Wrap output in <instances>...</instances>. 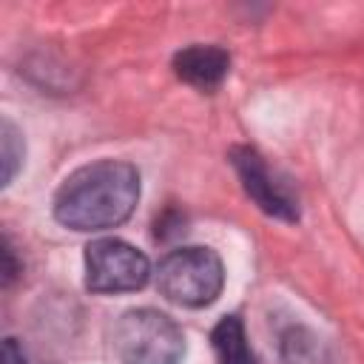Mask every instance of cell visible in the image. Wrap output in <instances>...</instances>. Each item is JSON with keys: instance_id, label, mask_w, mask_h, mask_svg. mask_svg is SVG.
<instances>
[{"instance_id": "obj_1", "label": "cell", "mask_w": 364, "mask_h": 364, "mask_svg": "<svg viewBox=\"0 0 364 364\" xmlns=\"http://www.w3.org/2000/svg\"><path fill=\"white\" fill-rule=\"evenodd\" d=\"M139 202V171L125 159H97L63 179L54 193V219L71 230L122 225Z\"/></svg>"}, {"instance_id": "obj_2", "label": "cell", "mask_w": 364, "mask_h": 364, "mask_svg": "<svg viewBox=\"0 0 364 364\" xmlns=\"http://www.w3.org/2000/svg\"><path fill=\"white\" fill-rule=\"evenodd\" d=\"M111 347L119 364H182L185 333L171 316L154 307H134L117 318Z\"/></svg>"}, {"instance_id": "obj_3", "label": "cell", "mask_w": 364, "mask_h": 364, "mask_svg": "<svg viewBox=\"0 0 364 364\" xmlns=\"http://www.w3.org/2000/svg\"><path fill=\"white\" fill-rule=\"evenodd\" d=\"M225 267L210 247H176L156 264L159 293L179 307H208L219 299Z\"/></svg>"}, {"instance_id": "obj_4", "label": "cell", "mask_w": 364, "mask_h": 364, "mask_svg": "<svg viewBox=\"0 0 364 364\" xmlns=\"http://www.w3.org/2000/svg\"><path fill=\"white\" fill-rule=\"evenodd\" d=\"M82 264H85V287L100 296L139 290L151 276L148 256L122 239L88 242Z\"/></svg>"}, {"instance_id": "obj_5", "label": "cell", "mask_w": 364, "mask_h": 364, "mask_svg": "<svg viewBox=\"0 0 364 364\" xmlns=\"http://www.w3.org/2000/svg\"><path fill=\"white\" fill-rule=\"evenodd\" d=\"M230 165L245 188V193L256 202V208L273 219L296 222L299 219V199L293 196L290 185L270 171L264 156L250 145H233L230 148Z\"/></svg>"}, {"instance_id": "obj_6", "label": "cell", "mask_w": 364, "mask_h": 364, "mask_svg": "<svg viewBox=\"0 0 364 364\" xmlns=\"http://www.w3.org/2000/svg\"><path fill=\"white\" fill-rule=\"evenodd\" d=\"M228 68H230V54L219 46L193 43L173 54V74L199 91L219 88L222 80L228 77Z\"/></svg>"}, {"instance_id": "obj_7", "label": "cell", "mask_w": 364, "mask_h": 364, "mask_svg": "<svg viewBox=\"0 0 364 364\" xmlns=\"http://www.w3.org/2000/svg\"><path fill=\"white\" fill-rule=\"evenodd\" d=\"M210 347L219 364H259L239 316H222L216 321L210 330Z\"/></svg>"}, {"instance_id": "obj_8", "label": "cell", "mask_w": 364, "mask_h": 364, "mask_svg": "<svg viewBox=\"0 0 364 364\" xmlns=\"http://www.w3.org/2000/svg\"><path fill=\"white\" fill-rule=\"evenodd\" d=\"M279 353H282V364H327L324 341L301 324H293L282 333Z\"/></svg>"}, {"instance_id": "obj_9", "label": "cell", "mask_w": 364, "mask_h": 364, "mask_svg": "<svg viewBox=\"0 0 364 364\" xmlns=\"http://www.w3.org/2000/svg\"><path fill=\"white\" fill-rule=\"evenodd\" d=\"M23 156H26V142L20 128L3 117L0 122V165H3V185H11V179L17 176V171L23 168Z\"/></svg>"}, {"instance_id": "obj_10", "label": "cell", "mask_w": 364, "mask_h": 364, "mask_svg": "<svg viewBox=\"0 0 364 364\" xmlns=\"http://www.w3.org/2000/svg\"><path fill=\"white\" fill-rule=\"evenodd\" d=\"M0 256H3V287H9L17 276H20V264H17V259H14V247H11V242H9V236H3V245H0Z\"/></svg>"}, {"instance_id": "obj_11", "label": "cell", "mask_w": 364, "mask_h": 364, "mask_svg": "<svg viewBox=\"0 0 364 364\" xmlns=\"http://www.w3.org/2000/svg\"><path fill=\"white\" fill-rule=\"evenodd\" d=\"M3 364H31L23 353V347L17 344V338H6L3 341Z\"/></svg>"}]
</instances>
